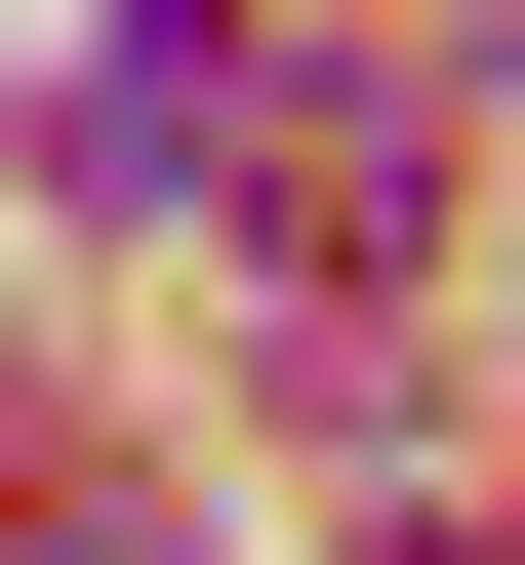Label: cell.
<instances>
[{"label": "cell", "mask_w": 525, "mask_h": 565, "mask_svg": "<svg viewBox=\"0 0 525 565\" xmlns=\"http://www.w3.org/2000/svg\"><path fill=\"white\" fill-rule=\"evenodd\" d=\"M243 121H283L243 0H82V41H41V162H82L122 243H162V202H243Z\"/></svg>", "instance_id": "obj_1"}]
</instances>
